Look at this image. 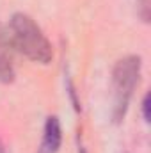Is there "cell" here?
<instances>
[{"label":"cell","mask_w":151,"mask_h":153,"mask_svg":"<svg viewBox=\"0 0 151 153\" xmlns=\"http://www.w3.org/2000/svg\"><path fill=\"white\" fill-rule=\"evenodd\" d=\"M9 34L13 39L14 50L23 53L27 59L39 62V64H48L53 57L52 45L48 38L43 34L41 27L23 13H16L11 18L9 23Z\"/></svg>","instance_id":"1"},{"label":"cell","mask_w":151,"mask_h":153,"mask_svg":"<svg viewBox=\"0 0 151 153\" xmlns=\"http://www.w3.org/2000/svg\"><path fill=\"white\" fill-rule=\"evenodd\" d=\"M139 75H141V59L137 55H128V57L117 61L112 73L114 121H121L124 117L126 109H128V102L132 98V93H133V89L139 82Z\"/></svg>","instance_id":"2"},{"label":"cell","mask_w":151,"mask_h":153,"mask_svg":"<svg viewBox=\"0 0 151 153\" xmlns=\"http://www.w3.org/2000/svg\"><path fill=\"white\" fill-rule=\"evenodd\" d=\"M14 52L9 29L0 23V80L5 84L14 80Z\"/></svg>","instance_id":"3"},{"label":"cell","mask_w":151,"mask_h":153,"mask_svg":"<svg viewBox=\"0 0 151 153\" xmlns=\"http://www.w3.org/2000/svg\"><path fill=\"white\" fill-rule=\"evenodd\" d=\"M62 143V130L57 116H48L44 123V132H43V141L39 146L38 153H57Z\"/></svg>","instance_id":"4"},{"label":"cell","mask_w":151,"mask_h":153,"mask_svg":"<svg viewBox=\"0 0 151 153\" xmlns=\"http://www.w3.org/2000/svg\"><path fill=\"white\" fill-rule=\"evenodd\" d=\"M150 94H146L144 96V100H142V112H144V119L146 121H150Z\"/></svg>","instance_id":"5"},{"label":"cell","mask_w":151,"mask_h":153,"mask_svg":"<svg viewBox=\"0 0 151 153\" xmlns=\"http://www.w3.org/2000/svg\"><path fill=\"white\" fill-rule=\"evenodd\" d=\"M0 153H7V150H5V146H4L2 141H0Z\"/></svg>","instance_id":"6"}]
</instances>
